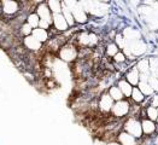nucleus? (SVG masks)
<instances>
[{
    "mask_svg": "<svg viewBox=\"0 0 158 145\" xmlns=\"http://www.w3.org/2000/svg\"><path fill=\"white\" fill-rule=\"evenodd\" d=\"M79 47L76 46V44H65L59 51H58V56L59 58L63 61V62H66V63H73L76 61V58L79 57Z\"/></svg>",
    "mask_w": 158,
    "mask_h": 145,
    "instance_id": "1",
    "label": "nucleus"
},
{
    "mask_svg": "<svg viewBox=\"0 0 158 145\" xmlns=\"http://www.w3.org/2000/svg\"><path fill=\"white\" fill-rule=\"evenodd\" d=\"M124 132L129 133L131 135H133L135 139H140L143 137V128H141V121L134 116L128 117L127 121L124 122L123 126Z\"/></svg>",
    "mask_w": 158,
    "mask_h": 145,
    "instance_id": "2",
    "label": "nucleus"
},
{
    "mask_svg": "<svg viewBox=\"0 0 158 145\" xmlns=\"http://www.w3.org/2000/svg\"><path fill=\"white\" fill-rule=\"evenodd\" d=\"M98 35L94 34V33H87V32H82L77 35V39H76V46L77 47H82L83 49H87V47H92L94 45L98 44Z\"/></svg>",
    "mask_w": 158,
    "mask_h": 145,
    "instance_id": "3",
    "label": "nucleus"
},
{
    "mask_svg": "<svg viewBox=\"0 0 158 145\" xmlns=\"http://www.w3.org/2000/svg\"><path fill=\"white\" fill-rule=\"evenodd\" d=\"M131 110H132V104L128 100L122 99L119 102H115L111 109V114L117 119H123L131 113Z\"/></svg>",
    "mask_w": 158,
    "mask_h": 145,
    "instance_id": "4",
    "label": "nucleus"
},
{
    "mask_svg": "<svg viewBox=\"0 0 158 145\" xmlns=\"http://www.w3.org/2000/svg\"><path fill=\"white\" fill-rule=\"evenodd\" d=\"M0 6H1V11H2L4 15L15 16L16 13H18V11H19L21 4L17 2V1H13V0H5V1L0 2Z\"/></svg>",
    "mask_w": 158,
    "mask_h": 145,
    "instance_id": "5",
    "label": "nucleus"
},
{
    "mask_svg": "<svg viewBox=\"0 0 158 145\" xmlns=\"http://www.w3.org/2000/svg\"><path fill=\"white\" fill-rule=\"evenodd\" d=\"M70 11L73 12L74 19H75L76 23H80V24L87 23V21H88V13L83 10V7L81 6L80 2H76V5L70 9Z\"/></svg>",
    "mask_w": 158,
    "mask_h": 145,
    "instance_id": "6",
    "label": "nucleus"
},
{
    "mask_svg": "<svg viewBox=\"0 0 158 145\" xmlns=\"http://www.w3.org/2000/svg\"><path fill=\"white\" fill-rule=\"evenodd\" d=\"M36 15L39 16L40 19H42V21H46V22H48V23H51L52 24V12L50 11V9H48V6H47V2H40L38 4V6H36Z\"/></svg>",
    "mask_w": 158,
    "mask_h": 145,
    "instance_id": "7",
    "label": "nucleus"
},
{
    "mask_svg": "<svg viewBox=\"0 0 158 145\" xmlns=\"http://www.w3.org/2000/svg\"><path fill=\"white\" fill-rule=\"evenodd\" d=\"M23 46H24V49H27L30 52H39L42 49V44L39 42L33 35L23 38Z\"/></svg>",
    "mask_w": 158,
    "mask_h": 145,
    "instance_id": "8",
    "label": "nucleus"
},
{
    "mask_svg": "<svg viewBox=\"0 0 158 145\" xmlns=\"http://www.w3.org/2000/svg\"><path fill=\"white\" fill-rule=\"evenodd\" d=\"M127 42V41H126ZM129 49H131V52H132V56L135 57V56H141L146 52L147 50V46L146 44L143 41V40H136V41H133V42H127Z\"/></svg>",
    "mask_w": 158,
    "mask_h": 145,
    "instance_id": "9",
    "label": "nucleus"
},
{
    "mask_svg": "<svg viewBox=\"0 0 158 145\" xmlns=\"http://www.w3.org/2000/svg\"><path fill=\"white\" fill-rule=\"evenodd\" d=\"M52 24L54 27V29L59 33H65L68 30V23H66L65 18L63 17L62 13H58V15H53L52 16Z\"/></svg>",
    "mask_w": 158,
    "mask_h": 145,
    "instance_id": "10",
    "label": "nucleus"
},
{
    "mask_svg": "<svg viewBox=\"0 0 158 145\" xmlns=\"http://www.w3.org/2000/svg\"><path fill=\"white\" fill-rule=\"evenodd\" d=\"M115 104V102L112 100V98L109 96V93H103L102 96H100V98H99V109H100V111H103V113H110L111 111V109H112V106Z\"/></svg>",
    "mask_w": 158,
    "mask_h": 145,
    "instance_id": "11",
    "label": "nucleus"
},
{
    "mask_svg": "<svg viewBox=\"0 0 158 145\" xmlns=\"http://www.w3.org/2000/svg\"><path fill=\"white\" fill-rule=\"evenodd\" d=\"M141 128H143V134L151 135V134L156 132L157 125H156V122H153V121H151V120L146 117V119L141 120Z\"/></svg>",
    "mask_w": 158,
    "mask_h": 145,
    "instance_id": "12",
    "label": "nucleus"
},
{
    "mask_svg": "<svg viewBox=\"0 0 158 145\" xmlns=\"http://www.w3.org/2000/svg\"><path fill=\"white\" fill-rule=\"evenodd\" d=\"M117 142L121 145H138V139H135L133 135L124 131L117 135Z\"/></svg>",
    "mask_w": 158,
    "mask_h": 145,
    "instance_id": "13",
    "label": "nucleus"
},
{
    "mask_svg": "<svg viewBox=\"0 0 158 145\" xmlns=\"http://www.w3.org/2000/svg\"><path fill=\"white\" fill-rule=\"evenodd\" d=\"M126 80L132 85L133 87H138V85L140 82V73L138 71V69L136 68H132L129 71H127Z\"/></svg>",
    "mask_w": 158,
    "mask_h": 145,
    "instance_id": "14",
    "label": "nucleus"
},
{
    "mask_svg": "<svg viewBox=\"0 0 158 145\" xmlns=\"http://www.w3.org/2000/svg\"><path fill=\"white\" fill-rule=\"evenodd\" d=\"M31 35L41 44H45V42H47L50 40L48 39L50 38V33H48V30H45V29H40V28L33 29Z\"/></svg>",
    "mask_w": 158,
    "mask_h": 145,
    "instance_id": "15",
    "label": "nucleus"
},
{
    "mask_svg": "<svg viewBox=\"0 0 158 145\" xmlns=\"http://www.w3.org/2000/svg\"><path fill=\"white\" fill-rule=\"evenodd\" d=\"M123 38L126 39L127 42H133V41H136V40H140V34L136 29H133V28H126L122 33Z\"/></svg>",
    "mask_w": 158,
    "mask_h": 145,
    "instance_id": "16",
    "label": "nucleus"
},
{
    "mask_svg": "<svg viewBox=\"0 0 158 145\" xmlns=\"http://www.w3.org/2000/svg\"><path fill=\"white\" fill-rule=\"evenodd\" d=\"M117 87H118L119 90H121V92L123 93V96L124 97H131L132 96V92H133V87L132 85L127 81L126 79H121L118 80V83H117Z\"/></svg>",
    "mask_w": 158,
    "mask_h": 145,
    "instance_id": "17",
    "label": "nucleus"
},
{
    "mask_svg": "<svg viewBox=\"0 0 158 145\" xmlns=\"http://www.w3.org/2000/svg\"><path fill=\"white\" fill-rule=\"evenodd\" d=\"M62 15H63V17L65 18L68 26H69V27L75 26V23H76V22H75V19H74L73 12L70 11V9H68V7H66L64 2H62Z\"/></svg>",
    "mask_w": 158,
    "mask_h": 145,
    "instance_id": "18",
    "label": "nucleus"
},
{
    "mask_svg": "<svg viewBox=\"0 0 158 145\" xmlns=\"http://www.w3.org/2000/svg\"><path fill=\"white\" fill-rule=\"evenodd\" d=\"M138 69V71L140 73V75H148L150 74V63H148V58L140 59L138 62V64L135 66Z\"/></svg>",
    "mask_w": 158,
    "mask_h": 145,
    "instance_id": "19",
    "label": "nucleus"
},
{
    "mask_svg": "<svg viewBox=\"0 0 158 145\" xmlns=\"http://www.w3.org/2000/svg\"><path fill=\"white\" fill-rule=\"evenodd\" d=\"M107 93H109V96L112 98L114 102H119V100L124 99L123 93L121 92V90H119L117 86H111V87L109 88V92Z\"/></svg>",
    "mask_w": 158,
    "mask_h": 145,
    "instance_id": "20",
    "label": "nucleus"
},
{
    "mask_svg": "<svg viewBox=\"0 0 158 145\" xmlns=\"http://www.w3.org/2000/svg\"><path fill=\"white\" fill-rule=\"evenodd\" d=\"M138 88L141 91V93L144 94V96H152L153 94V90L151 88V86L148 85V82H147V80H140V82H139V85H138Z\"/></svg>",
    "mask_w": 158,
    "mask_h": 145,
    "instance_id": "21",
    "label": "nucleus"
},
{
    "mask_svg": "<svg viewBox=\"0 0 158 145\" xmlns=\"http://www.w3.org/2000/svg\"><path fill=\"white\" fill-rule=\"evenodd\" d=\"M26 22L33 29H36V28H39L40 18H39V16L36 15V12H30L28 16H27Z\"/></svg>",
    "mask_w": 158,
    "mask_h": 145,
    "instance_id": "22",
    "label": "nucleus"
},
{
    "mask_svg": "<svg viewBox=\"0 0 158 145\" xmlns=\"http://www.w3.org/2000/svg\"><path fill=\"white\" fill-rule=\"evenodd\" d=\"M47 6H48L50 11L52 12V15L62 13V2L58 1V0H50V1H47Z\"/></svg>",
    "mask_w": 158,
    "mask_h": 145,
    "instance_id": "23",
    "label": "nucleus"
},
{
    "mask_svg": "<svg viewBox=\"0 0 158 145\" xmlns=\"http://www.w3.org/2000/svg\"><path fill=\"white\" fill-rule=\"evenodd\" d=\"M131 98H132L133 102L136 103V104H140V103H143V102L145 100V96L141 93V91H140L138 87H134V88H133Z\"/></svg>",
    "mask_w": 158,
    "mask_h": 145,
    "instance_id": "24",
    "label": "nucleus"
},
{
    "mask_svg": "<svg viewBox=\"0 0 158 145\" xmlns=\"http://www.w3.org/2000/svg\"><path fill=\"white\" fill-rule=\"evenodd\" d=\"M146 116H147V119L148 120L156 122L158 119V108L148 105L147 108H146Z\"/></svg>",
    "mask_w": 158,
    "mask_h": 145,
    "instance_id": "25",
    "label": "nucleus"
},
{
    "mask_svg": "<svg viewBox=\"0 0 158 145\" xmlns=\"http://www.w3.org/2000/svg\"><path fill=\"white\" fill-rule=\"evenodd\" d=\"M105 52H106V56H109V57H114L116 53L119 52V49L115 42H109V44L106 45Z\"/></svg>",
    "mask_w": 158,
    "mask_h": 145,
    "instance_id": "26",
    "label": "nucleus"
},
{
    "mask_svg": "<svg viewBox=\"0 0 158 145\" xmlns=\"http://www.w3.org/2000/svg\"><path fill=\"white\" fill-rule=\"evenodd\" d=\"M19 32H21V34L26 38V36L31 35V33H33V28L29 26L27 22H24V23H22L21 27H19Z\"/></svg>",
    "mask_w": 158,
    "mask_h": 145,
    "instance_id": "27",
    "label": "nucleus"
},
{
    "mask_svg": "<svg viewBox=\"0 0 158 145\" xmlns=\"http://www.w3.org/2000/svg\"><path fill=\"white\" fill-rule=\"evenodd\" d=\"M112 61H114V63H116V64H123V63H126L127 57L124 56V53L122 52V51H119L118 53H116V54L112 57Z\"/></svg>",
    "mask_w": 158,
    "mask_h": 145,
    "instance_id": "28",
    "label": "nucleus"
},
{
    "mask_svg": "<svg viewBox=\"0 0 158 145\" xmlns=\"http://www.w3.org/2000/svg\"><path fill=\"white\" fill-rule=\"evenodd\" d=\"M115 44L118 46V49H124V46H126V39L123 38L122 33L115 35Z\"/></svg>",
    "mask_w": 158,
    "mask_h": 145,
    "instance_id": "29",
    "label": "nucleus"
},
{
    "mask_svg": "<svg viewBox=\"0 0 158 145\" xmlns=\"http://www.w3.org/2000/svg\"><path fill=\"white\" fill-rule=\"evenodd\" d=\"M147 82H148V85L151 86V88L153 90V92H158V78L151 75V76L148 78V80H147Z\"/></svg>",
    "mask_w": 158,
    "mask_h": 145,
    "instance_id": "30",
    "label": "nucleus"
},
{
    "mask_svg": "<svg viewBox=\"0 0 158 145\" xmlns=\"http://www.w3.org/2000/svg\"><path fill=\"white\" fill-rule=\"evenodd\" d=\"M51 26H52L51 23H48V22H46V21H42V19H40V22H39V28H40V29H45V30H48Z\"/></svg>",
    "mask_w": 158,
    "mask_h": 145,
    "instance_id": "31",
    "label": "nucleus"
},
{
    "mask_svg": "<svg viewBox=\"0 0 158 145\" xmlns=\"http://www.w3.org/2000/svg\"><path fill=\"white\" fill-rule=\"evenodd\" d=\"M151 106H155V108H158V96H153L151 98Z\"/></svg>",
    "mask_w": 158,
    "mask_h": 145,
    "instance_id": "32",
    "label": "nucleus"
},
{
    "mask_svg": "<svg viewBox=\"0 0 158 145\" xmlns=\"http://www.w3.org/2000/svg\"><path fill=\"white\" fill-rule=\"evenodd\" d=\"M94 145H105V143H104V142H103L102 139H99V140L97 139V140L94 142Z\"/></svg>",
    "mask_w": 158,
    "mask_h": 145,
    "instance_id": "33",
    "label": "nucleus"
},
{
    "mask_svg": "<svg viewBox=\"0 0 158 145\" xmlns=\"http://www.w3.org/2000/svg\"><path fill=\"white\" fill-rule=\"evenodd\" d=\"M105 145H121V144H119L117 140H114V142H109V143H106Z\"/></svg>",
    "mask_w": 158,
    "mask_h": 145,
    "instance_id": "34",
    "label": "nucleus"
},
{
    "mask_svg": "<svg viewBox=\"0 0 158 145\" xmlns=\"http://www.w3.org/2000/svg\"><path fill=\"white\" fill-rule=\"evenodd\" d=\"M156 122H157V123H158V119H157V121H156Z\"/></svg>",
    "mask_w": 158,
    "mask_h": 145,
    "instance_id": "35",
    "label": "nucleus"
}]
</instances>
